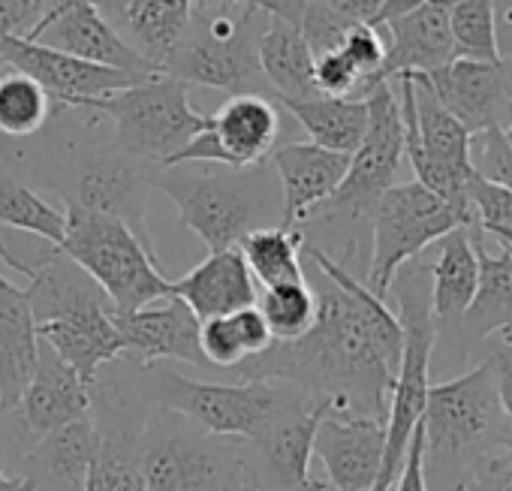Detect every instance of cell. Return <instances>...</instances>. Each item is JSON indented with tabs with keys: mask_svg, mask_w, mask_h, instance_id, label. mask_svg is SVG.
Returning <instances> with one entry per match:
<instances>
[{
	"mask_svg": "<svg viewBox=\"0 0 512 491\" xmlns=\"http://www.w3.org/2000/svg\"><path fill=\"white\" fill-rule=\"evenodd\" d=\"M302 260L317 269V320L296 341H275L244 359L241 380L284 383L314 398H332L335 410L386 422L404 332L368 284L305 238Z\"/></svg>",
	"mask_w": 512,
	"mask_h": 491,
	"instance_id": "1",
	"label": "cell"
},
{
	"mask_svg": "<svg viewBox=\"0 0 512 491\" xmlns=\"http://www.w3.org/2000/svg\"><path fill=\"white\" fill-rule=\"evenodd\" d=\"M28 296L37 320V338L49 344L85 386L94 389L100 368L124 353L106 293L88 272L55 248L52 257L34 263Z\"/></svg>",
	"mask_w": 512,
	"mask_h": 491,
	"instance_id": "2",
	"label": "cell"
},
{
	"mask_svg": "<svg viewBox=\"0 0 512 491\" xmlns=\"http://www.w3.org/2000/svg\"><path fill=\"white\" fill-rule=\"evenodd\" d=\"M199 166L205 169L190 163L157 166L151 184L178 205L181 223L208 244V251L235 248L247 232L281 223V184L272 166H220V172L208 169V163Z\"/></svg>",
	"mask_w": 512,
	"mask_h": 491,
	"instance_id": "3",
	"label": "cell"
},
{
	"mask_svg": "<svg viewBox=\"0 0 512 491\" xmlns=\"http://www.w3.org/2000/svg\"><path fill=\"white\" fill-rule=\"evenodd\" d=\"M133 380H97L94 386L112 392L136 407H157L163 413H175L211 434L250 440L275 413H281L299 389L284 383L241 380V383H205L187 380L160 362L139 365Z\"/></svg>",
	"mask_w": 512,
	"mask_h": 491,
	"instance_id": "4",
	"label": "cell"
},
{
	"mask_svg": "<svg viewBox=\"0 0 512 491\" xmlns=\"http://www.w3.org/2000/svg\"><path fill=\"white\" fill-rule=\"evenodd\" d=\"M425 431V476L434 482H464V473L491 452L512 446L509 419L503 413L494 368L485 359L473 371L431 383L422 410Z\"/></svg>",
	"mask_w": 512,
	"mask_h": 491,
	"instance_id": "5",
	"label": "cell"
},
{
	"mask_svg": "<svg viewBox=\"0 0 512 491\" xmlns=\"http://www.w3.org/2000/svg\"><path fill=\"white\" fill-rule=\"evenodd\" d=\"M64 217L67 232L58 251L91 275L115 314H130L172 296V281L160 272L154 248L124 220L73 202H67Z\"/></svg>",
	"mask_w": 512,
	"mask_h": 491,
	"instance_id": "6",
	"label": "cell"
},
{
	"mask_svg": "<svg viewBox=\"0 0 512 491\" xmlns=\"http://www.w3.org/2000/svg\"><path fill=\"white\" fill-rule=\"evenodd\" d=\"M241 437H220L193 422L142 425L139 461L148 491H260Z\"/></svg>",
	"mask_w": 512,
	"mask_h": 491,
	"instance_id": "7",
	"label": "cell"
},
{
	"mask_svg": "<svg viewBox=\"0 0 512 491\" xmlns=\"http://www.w3.org/2000/svg\"><path fill=\"white\" fill-rule=\"evenodd\" d=\"M232 10L235 7L223 4H196V16H190V25L178 49L169 55L163 76L226 91L229 97L260 94L275 100L260 70V58H256V43L263 31H256L253 22L266 10L247 7L241 19H235Z\"/></svg>",
	"mask_w": 512,
	"mask_h": 491,
	"instance_id": "8",
	"label": "cell"
},
{
	"mask_svg": "<svg viewBox=\"0 0 512 491\" xmlns=\"http://www.w3.org/2000/svg\"><path fill=\"white\" fill-rule=\"evenodd\" d=\"M85 112L109 115L118 148L127 157L154 166H166L181 148L208 130V115L190 106V85L163 73L94 100Z\"/></svg>",
	"mask_w": 512,
	"mask_h": 491,
	"instance_id": "9",
	"label": "cell"
},
{
	"mask_svg": "<svg viewBox=\"0 0 512 491\" xmlns=\"http://www.w3.org/2000/svg\"><path fill=\"white\" fill-rule=\"evenodd\" d=\"M458 226H464L458 211L419 181L392 184L371 211V260L365 269L368 290L377 299H389L395 272Z\"/></svg>",
	"mask_w": 512,
	"mask_h": 491,
	"instance_id": "10",
	"label": "cell"
},
{
	"mask_svg": "<svg viewBox=\"0 0 512 491\" xmlns=\"http://www.w3.org/2000/svg\"><path fill=\"white\" fill-rule=\"evenodd\" d=\"M368 103V127L359 148L350 154L347 175L335 196L320 205L314 214L326 220L347 223H371V211L377 199L395 184L398 169L404 163V121L395 97V85L389 79L371 85L362 97Z\"/></svg>",
	"mask_w": 512,
	"mask_h": 491,
	"instance_id": "11",
	"label": "cell"
},
{
	"mask_svg": "<svg viewBox=\"0 0 512 491\" xmlns=\"http://www.w3.org/2000/svg\"><path fill=\"white\" fill-rule=\"evenodd\" d=\"M281 133V112L272 97L241 94L229 97L187 148H181L166 166L208 163L229 169H250L266 163Z\"/></svg>",
	"mask_w": 512,
	"mask_h": 491,
	"instance_id": "12",
	"label": "cell"
},
{
	"mask_svg": "<svg viewBox=\"0 0 512 491\" xmlns=\"http://www.w3.org/2000/svg\"><path fill=\"white\" fill-rule=\"evenodd\" d=\"M329 410L332 398L296 392L281 413L250 437L253 446L247 452L260 491H290L311 476L314 437Z\"/></svg>",
	"mask_w": 512,
	"mask_h": 491,
	"instance_id": "13",
	"label": "cell"
},
{
	"mask_svg": "<svg viewBox=\"0 0 512 491\" xmlns=\"http://www.w3.org/2000/svg\"><path fill=\"white\" fill-rule=\"evenodd\" d=\"M0 58L13 70L31 76L46 88V94L55 103V112L61 109H88L94 100H103L115 91H124L136 82H145L139 76H130L124 70L100 67L82 58H73L67 52L31 43V40H13L0 37Z\"/></svg>",
	"mask_w": 512,
	"mask_h": 491,
	"instance_id": "14",
	"label": "cell"
},
{
	"mask_svg": "<svg viewBox=\"0 0 512 491\" xmlns=\"http://www.w3.org/2000/svg\"><path fill=\"white\" fill-rule=\"evenodd\" d=\"M434 97L464 124L470 136L503 130L512 121V61H473L452 58L449 64L416 73Z\"/></svg>",
	"mask_w": 512,
	"mask_h": 491,
	"instance_id": "15",
	"label": "cell"
},
{
	"mask_svg": "<svg viewBox=\"0 0 512 491\" xmlns=\"http://www.w3.org/2000/svg\"><path fill=\"white\" fill-rule=\"evenodd\" d=\"M31 43L67 52L73 58L124 70L139 79L160 76L127 40L124 34L97 10L88 0H58V7L49 13V19L37 28Z\"/></svg>",
	"mask_w": 512,
	"mask_h": 491,
	"instance_id": "16",
	"label": "cell"
},
{
	"mask_svg": "<svg viewBox=\"0 0 512 491\" xmlns=\"http://www.w3.org/2000/svg\"><path fill=\"white\" fill-rule=\"evenodd\" d=\"M383 446L386 422L335 407L320 419L314 437V455L338 491H371L383 464Z\"/></svg>",
	"mask_w": 512,
	"mask_h": 491,
	"instance_id": "17",
	"label": "cell"
},
{
	"mask_svg": "<svg viewBox=\"0 0 512 491\" xmlns=\"http://www.w3.org/2000/svg\"><path fill=\"white\" fill-rule=\"evenodd\" d=\"M112 320L121 332L127 359L139 365L154 362H187L199 368H211L199 347V320L196 314L175 296L145 305L130 314H115Z\"/></svg>",
	"mask_w": 512,
	"mask_h": 491,
	"instance_id": "18",
	"label": "cell"
},
{
	"mask_svg": "<svg viewBox=\"0 0 512 491\" xmlns=\"http://www.w3.org/2000/svg\"><path fill=\"white\" fill-rule=\"evenodd\" d=\"M350 154L320 148L314 142H290L272 154V169L281 184V226L299 229L341 187Z\"/></svg>",
	"mask_w": 512,
	"mask_h": 491,
	"instance_id": "19",
	"label": "cell"
},
{
	"mask_svg": "<svg viewBox=\"0 0 512 491\" xmlns=\"http://www.w3.org/2000/svg\"><path fill=\"white\" fill-rule=\"evenodd\" d=\"M19 425L25 437L37 440L73 419H82L91 413V386L82 383V377L49 347L40 341L37 362L31 371V380L19 398Z\"/></svg>",
	"mask_w": 512,
	"mask_h": 491,
	"instance_id": "20",
	"label": "cell"
},
{
	"mask_svg": "<svg viewBox=\"0 0 512 491\" xmlns=\"http://www.w3.org/2000/svg\"><path fill=\"white\" fill-rule=\"evenodd\" d=\"M151 187V169L136 166L133 157H100L79 172L76 190L67 202L124 220L151 248V229L145 220Z\"/></svg>",
	"mask_w": 512,
	"mask_h": 491,
	"instance_id": "21",
	"label": "cell"
},
{
	"mask_svg": "<svg viewBox=\"0 0 512 491\" xmlns=\"http://www.w3.org/2000/svg\"><path fill=\"white\" fill-rule=\"evenodd\" d=\"M449 13L452 0H428V4L380 25L389 34L383 79H395L404 73H431L458 58Z\"/></svg>",
	"mask_w": 512,
	"mask_h": 491,
	"instance_id": "22",
	"label": "cell"
},
{
	"mask_svg": "<svg viewBox=\"0 0 512 491\" xmlns=\"http://www.w3.org/2000/svg\"><path fill=\"white\" fill-rule=\"evenodd\" d=\"M172 296L181 299L202 323V320L223 317V314L256 305L260 290H256V281H253L241 251L223 248V251H211L184 278L172 281Z\"/></svg>",
	"mask_w": 512,
	"mask_h": 491,
	"instance_id": "23",
	"label": "cell"
},
{
	"mask_svg": "<svg viewBox=\"0 0 512 491\" xmlns=\"http://www.w3.org/2000/svg\"><path fill=\"white\" fill-rule=\"evenodd\" d=\"M473 235V251L479 263L476 293L458 323L455 350H470L479 341H488L494 332L512 326V248L497 241V254L485 251L482 232L470 229Z\"/></svg>",
	"mask_w": 512,
	"mask_h": 491,
	"instance_id": "24",
	"label": "cell"
},
{
	"mask_svg": "<svg viewBox=\"0 0 512 491\" xmlns=\"http://www.w3.org/2000/svg\"><path fill=\"white\" fill-rule=\"evenodd\" d=\"M100 449L97 422L88 416L73 419L43 437H37L25 455V476L37 482V491H82L85 473Z\"/></svg>",
	"mask_w": 512,
	"mask_h": 491,
	"instance_id": "25",
	"label": "cell"
},
{
	"mask_svg": "<svg viewBox=\"0 0 512 491\" xmlns=\"http://www.w3.org/2000/svg\"><path fill=\"white\" fill-rule=\"evenodd\" d=\"M37 320L28 290L0 275V413H13L37 362Z\"/></svg>",
	"mask_w": 512,
	"mask_h": 491,
	"instance_id": "26",
	"label": "cell"
},
{
	"mask_svg": "<svg viewBox=\"0 0 512 491\" xmlns=\"http://www.w3.org/2000/svg\"><path fill=\"white\" fill-rule=\"evenodd\" d=\"M431 272V320L434 332L449 335L455 341L458 323L476 293L479 263L473 251V238L467 226L452 229L440 238V254L428 266Z\"/></svg>",
	"mask_w": 512,
	"mask_h": 491,
	"instance_id": "27",
	"label": "cell"
},
{
	"mask_svg": "<svg viewBox=\"0 0 512 491\" xmlns=\"http://www.w3.org/2000/svg\"><path fill=\"white\" fill-rule=\"evenodd\" d=\"M272 22L263 28L256 43L260 70L275 94V100H308L317 97L314 82V52L305 43L299 25L287 16H269Z\"/></svg>",
	"mask_w": 512,
	"mask_h": 491,
	"instance_id": "28",
	"label": "cell"
},
{
	"mask_svg": "<svg viewBox=\"0 0 512 491\" xmlns=\"http://www.w3.org/2000/svg\"><path fill=\"white\" fill-rule=\"evenodd\" d=\"M193 16V0H130L118 31L124 40L163 73Z\"/></svg>",
	"mask_w": 512,
	"mask_h": 491,
	"instance_id": "29",
	"label": "cell"
},
{
	"mask_svg": "<svg viewBox=\"0 0 512 491\" xmlns=\"http://www.w3.org/2000/svg\"><path fill=\"white\" fill-rule=\"evenodd\" d=\"M281 103L311 136L314 145L353 154L368 127V103L362 97H329L317 94L308 100H275Z\"/></svg>",
	"mask_w": 512,
	"mask_h": 491,
	"instance_id": "30",
	"label": "cell"
},
{
	"mask_svg": "<svg viewBox=\"0 0 512 491\" xmlns=\"http://www.w3.org/2000/svg\"><path fill=\"white\" fill-rule=\"evenodd\" d=\"M275 344L269 323L260 308L250 305L223 317H211L199 323V347L211 368H238L244 359L260 356Z\"/></svg>",
	"mask_w": 512,
	"mask_h": 491,
	"instance_id": "31",
	"label": "cell"
},
{
	"mask_svg": "<svg viewBox=\"0 0 512 491\" xmlns=\"http://www.w3.org/2000/svg\"><path fill=\"white\" fill-rule=\"evenodd\" d=\"M235 248L241 251L256 284L275 287L290 281H305V232L287 226H263L247 232Z\"/></svg>",
	"mask_w": 512,
	"mask_h": 491,
	"instance_id": "32",
	"label": "cell"
},
{
	"mask_svg": "<svg viewBox=\"0 0 512 491\" xmlns=\"http://www.w3.org/2000/svg\"><path fill=\"white\" fill-rule=\"evenodd\" d=\"M55 115V103L40 82L19 70L0 76V136L28 139Z\"/></svg>",
	"mask_w": 512,
	"mask_h": 491,
	"instance_id": "33",
	"label": "cell"
},
{
	"mask_svg": "<svg viewBox=\"0 0 512 491\" xmlns=\"http://www.w3.org/2000/svg\"><path fill=\"white\" fill-rule=\"evenodd\" d=\"M0 226H13L31 235H40L52 248H61L67 217L52 202H46L40 193L25 187L16 178L0 175Z\"/></svg>",
	"mask_w": 512,
	"mask_h": 491,
	"instance_id": "34",
	"label": "cell"
},
{
	"mask_svg": "<svg viewBox=\"0 0 512 491\" xmlns=\"http://www.w3.org/2000/svg\"><path fill=\"white\" fill-rule=\"evenodd\" d=\"M256 308H260L263 320L269 323V332L275 341H296L317 320V296L308 278L266 287L263 296L256 299Z\"/></svg>",
	"mask_w": 512,
	"mask_h": 491,
	"instance_id": "35",
	"label": "cell"
},
{
	"mask_svg": "<svg viewBox=\"0 0 512 491\" xmlns=\"http://www.w3.org/2000/svg\"><path fill=\"white\" fill-rule=\"evenodd\" d=\"M449 25H452V40H455L458 58L500 61L494 0H452Z\"/></svg>",
	"mask_w": 512,
	"mask_h": 491,
	"instance_id": "36",
	"label": "cell"
},
{
	"mask_svg": "<svg viewBox=\"0 0 512 491\" xmlns=\"http://www.w3.org/2000/svg\"><path fill=\"white\" fill-rule=\"evenodd\" d=\"M467 193H470V208H473V220L479 232L491 235L500 229H512V190L509 187L488 181L485 175L473 169Z\"/></svg>",
	"mask_w": 512,
	"mask_h": 491,
	"instance_id": "37",
	"label": "cell"
},
{
	"mask_svg": "<svg viewBox=\"0 0 512 491\" xmlns=\"http://www.w3.org/2000/svg\"><path fill=\"white\" fill-rule=\"evenodd\" d=\"M341 52L347 55V61L359 70L362 76V88L359 94H365L371 85L383 82V64H386V40L380 37V28L374 25H356L347 31Z\"/></svg>",
	"mask_w": 512,
	"mask_h": 491,
	"instance_id": "38",
	"label": "cell"
},
{
	"mask_svg": "<svg viewBox=\"0 0 512 491\" xmlns=\"http://www.w3.org/2000/svg\"><path fill=\"white\" fill-rule=\"evenodd\" d=\"M470 163L488 181H497L512 190V148L500 130H485L470 136Z\"/></svg>",
	"mask_w": 512,
	"mask_h": 491,
	"instance_id": "39",
	"label": "cell"
},
{
	"mask_svg": "<svg viewBox=\"0 0 512 491\" xmlns=\"http://www.w3.org/2000/svg\"><path fill=\"white\" fill-rule=\"evenodd\" d=\"M58 0H0V37L31 40Z\"/></svg>",
	"mask_w": 512,
	"mask_h": 491,
	"instance_id": "40",
	"label": "cell"
},
{
	"mask_svg": "<svg viewBox=\"0 0 512 491\" xmlns=\"http://www.w3.org/2000/svg\"><path fill=\"white\" fill-rule=\"evenodd\" d=\"M314 82H317V91L329 97H353L362 88L359 70L347 61L341 49L326 52L314 61Z\"/></svg>",
	"mask_w": 512,
	"mask_h": 491,
	"instance_id": "41",
	"label": "cell"
},
{
	"mask_svg": "<svg viewBox=\"0 0 512 491\" xmlns=\"http://www.w3.org/2000/svg\"><path fill=\"white\" fill-rule=\"evenodd\" d=\"M488 362L494 368L497 395H500V404H503V413H506L509 431H512V326H506L488 338Z\"/></svg>",
	"mask_w": 512,
	"mask_h": 491,
	"instance_id": "42",
	"label": "cell"
},
{
	"mask_svg": "<svg viewBox=\"0 0 512 491\" xmlns=\"http://www.w3.org/2000/svg\"><path fill=\"white\" fill-rule=\"evenodd\" d=\"M392 491H428V479H425V431H422V419L413 428L407 455H404V467L398 473V482L392 485Z\"/></svg>",
	"mask_w": 512,
	"mask_h": 491,
	"instance_id": "43",
	"label": "cell"
},
{
	"mask_svg": "<svg viewBox=\"0 0 512 491\" xmlns=\"http://www.w3.org/2000/svg\"><path fill=\"white\" fill-rule=\"evenodd\" d=\"M320 4L350 28H356V25L377 28V16L383 10V0H320Z\"/></svg>",
	"mask_w": 512,
	"mask_h": 491,
	"instance_id": "44",
	"label": "cell"
},
{
	"mask_svg": "<svg viewBox=\"0 0 512 491\" xmlns=\"http://www.w3.org/2000/svg\"><path fill=\"white\" fill-rule=\"evenodd\" d=\"M91 7H97L115 28L121 25V19H124V10H127V4L130 0H88Z\"/></svg>",
	"mask_w": 512,
	"mask_h": 491,
	"instance_id": "45",
	"label": "cell"
},
{
	"mask_svg": "<svg viewBox=\"0 0 512 491\" xmlns=\"http://www.w3.org/2000/svg\"><path fill=\"white\" fill-rule=\"evenodd\" d=\"M0 260H4L10 269H16L19 275H25V278H31V275H34V263H25V260L10 248V244H7L4 238H0Z\"/></svg>",
	"mask_w": 512,
	"mask_h": 491,
	"instance_id": "46",
	"label": "cell"
},
{
	"mask_svg": "<svg viewBox=\"0 0 512 491\" xmlns=\"http://www.w3.org/2000/svg\"><path fill=\"white\" fill-rule=\"evenodd\" d=\"M0 491H37V482L31 476H7L0 470Z\"/></svg>",
	"mask_w": 512,
	"mask_h": 491,
	"instance_id": "47",
	"label": "cell"
},
{
	"mask_svg": "<svg viewBox=\"0 0 512 491\" xmlns=\"http://www.w3.org/2000/svg\"><path fill=\"white\" fill-rule=\"evenodd\" d=\"M290 491H338L326 476L320 479V476H308L305 482H299L296 488H290Z\"/></svg>",
	"mask_w": 512,
	"mask_h": 491,
	"instance_id": "48",
	"label": "cell"
},
{
	"mask_svg": "<svg viewBox=\"0 0 512 491\" xmlns=\"http://www.w3.org/2000/svg\"><path fill=\"white\" fill-rule=\"evenodd\" d=\"M500 244H506V248H512V229H500V232H491Z\"/></svg>",
	"mask_w": 512,
	"mask_h": 491,
	"instance_id": "49",
	"label": "cell"
},
{
	"mask_svg": "<svg viewBox=\"0 0 512 491\" xmlns=\"http://www.w3.org/2000/svg\"><path fill=\"white\" fill-rule=\"evenodd\" d=\"M503 491H512V449H509V476L503 482Z\"/></svg>",
	"mask_w": 512,
	"mask_h": 491,
	"instance_id": "50",
	"label": "cell"
},
{
	"mask_svg": "<svg viewBox=\"0 0 512 491\" xmlns=\"http://www.w3.org/2000/svg\"><path fill=\"white\" fill-rule=\"evenodd\" d=\"M500 133H503V139H506V145L512 148V121H509V124H506V127L500 130Z\"/></svg>",
	"mask_w": 512,
	"mask_h": 491,
	"instance_id": "51",
	"label": "cell"
},
{
	"mask_svg": "<svg viewBox=\"0 0 512 491\" xmlns=\"http://www.w3.org/2000/svg\"><path fill=\"white\" fill-rule=\"evenodd\" d=\"M7 70H10V64H7V61H4V58H0V76H4V73H7Z\"/></svg>",
	"mask_w": 512,
	"mask_h": 491,
	"instance_id": "52",
	"label": "cell"
},
{
	"mask_svg": "<svg viewBox=\"0 0 512 491\" xmlns=\"http://www.w3.org/2000/svg\"><path fill=\"white\" fill-rule=\"evenodd\" d=\"M452 491H461V482H458V485H455V488H452Z\"/></svg>",
	"mask_w": 512,
	"mask_h": 491,
	"instance_id": "53",
	"label": "cell"
},
{
	"mask_svg": "<svg viewBox=\"0 0 512 491\" xmlns=\"http://www.w3.org/2000/svg\"><path fill=\"white\" fill-rule=\"evenodd\" d=\"M500 25H503V22H500Z\"/></svg>",
	"mask_w": 512,
	"mask_h": 491,
	"instance_id": "54",
	"label": "cell"
},
{
	"mask_svg": "<svg viewBox=\"0 0 512 491\" xmlns=\"http://www.w3.org/2000/svg\"><path fill=\"white\" fill-rule=\"evenodd\" d=\"M509 10H512V7H509Z\"/></svg>",
	"mask_w": 512,
	"mask_h": 491,
	"instance_id": "55",
	"label": "cell"
}]
</instances>
